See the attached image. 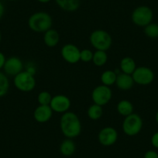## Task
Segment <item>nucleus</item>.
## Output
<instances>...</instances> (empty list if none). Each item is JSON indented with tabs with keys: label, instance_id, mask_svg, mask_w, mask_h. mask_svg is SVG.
Returning a JSON list of instances; mask_svg holds the SVG:
<instances>
[{
	"label": "nucleus",
	"instance_id": "nucleus-19",
	"mask_svg": "<svg viewBox=\"0 0 158 158\" xmlns=\"http://www.w3.org/2000/svg\"><path fill=\"white\" fill-rule=\"evenodd\" d=\"M57 5L68 12H74L78 9L80 6V0H56Z\"/></svg>",
	"mask_w": 158,
	"mask_h": 158
},
{
	"label": "nucleus",
	"instance_id": "nucleus-13",
	"mask_svg": "<svg viewBox=\"0 0 158 158\" xmlns=\"http://www.w3.org/2000/svg\"><path fill=\"white\" fill-rule=\"evenodd\" d=\"M53 112H54L50 106L39 105V106H37L33 112V118L37 123H44L51 119Z\"/></svg>",
	"mask_w": 158,
	"mask_h": 158
},
{
	"label": "nucleus",
	"instance_id": "nucleus-18",
	"mask_svg": "<svg viewBox=\"0 0 158 158\" xmlns=\"http://www.w3.org/2000/svg\"><path fill=\"white\" fill-rule=\"evenodd\" d=\"M116 109L118 114L124 117L128 116L130 114L133 113V106L131 102H130L129 100L123 99L118 102L116 106Z\"/></svg>",
	"mask_w": 158,
	"mask_h": 158
},
{
	"label": "nucleus",
	"instance_id": "nucleus-32",
	"mask_svg": "<svg viewBox=\"0 0 158 158\" xmlns=\"http://www.w3.org/2000/svg\"><path fill=\"white\" fill-rule=\"evenodd\" d=\"M155 119H156V123L158 124V111H157V112H156V115H155Z\"/></svg>",
	"mask_w": 158,
	"mask_h": 158
},
{
	"label": "nucleus",
	"instance_id": "nucleus-28",
	"mask_svg": "<svg viewBox=\"0 0 158 158\" xmlns=\"http://www.w3.org/2000/svg\"><path fill=\"white\" fill-rule=\"evenodd\" d=\"M143 158H158V153L155 150H147L144 153Z\"/></svg>",
	"mask_w": 158,
	"mask_h": 158
},
{
	"label": "nucleus",
	"instance_id": "nucleus-11",
	"mask_svg": "<svg viewBox=\"0 0 158 158\" xmlns=\"http://www.w3.org/2000/svg\"><path fill=\"white\" fill-rule=\"evenodd\" d=\"M50 106L53 112L64 114L71 108V100L64 95H54L52 97Z\"/></svg>",
	"mask_w": 158,
	"mask_h": 158
},
{
	"label": "nucleus",
	"instance_id": "nucleus-23",
	"mask_svg": "<svg viewBox=\"0 0 158 158\" xmlns=\"http://www.w3.org/2000/svg\"><path fill=\"white\" fill-rule=\"evenodd\" d=\"M10 89V81L5 73L0 71V98L3 97L8 92Z\"/></svg>",
	"mask_w": 158,
	"mask_h": 158
},
{
	"label": "nucleus",
	"instance_id": "nucleus-33",
	"mask_svg": "<svg viewBox=\"0 0 158 158\" xmlns=\"http://www.w3.org/2000/svg\"><path fill=\"white\" fill-rule=\"evenodd\" d=\"M2 41V34H1V32H0V43Z\"/></svg>",
	"mask_w": 158,
	"mask_h": 158
},
{
	"label": "nucleus",
	"instance_id": "nucleus-22",
	"mask_svg": "<svg viewBox=\"0 0 158 158\" xmlns=\"http://www.w3.org/2000/svg\"><path fill=\"white\" fill-rule=\"evenodd\" d=\"M108 60V55L106 51H96L93 54L92 62L97 67L104 66Z\"/></svg>",
	"mask_w": 158,
	"mask_h": 158
},
{
	"label": "nucleus",
	"instance_id": "nucleus-16",
	"mask_svg": "<svg viewBox=\"0 0 158 158\" xmlns=\"http://www.w3.org/2000/svg\"><path fill=\"white\" fill-rule=\"evenodd\" d=\"M76 150V145L72 139L67 138L62 141L60 145V152L65 156H71L74 153Z\"/></svg>",
	"mask_w": 158,
	"mask_h": 158
},
{
	"label": "nucleus",
	"instance_id": "nucleus-34",
	"mask_svg": "<svg viewBox=\"0 0 158 158\" xmlns=\"http://www.w3.org/2000/svg\"><path fill=\"white\" fill-rule=\"evenodd\" d=\"M10 1H16V0H10Z\"/></svg>",
	"mask_w": 158,
	"mask_h": 158
},
{
	"label": "nucleus",
	"instance_id": "nucleus-14",
	"mask_svg": "<svg viewBox=\"0 0 158 158\" xmlns=\"http://www.w3.org/2000/svg\"><path fill=\"white\" fill-rule=\"evenodd\" d=\"M134 83L132 74H125V73H123L121 71L119 74H117L115 85H116L117 88L120 90L127 91L132 89Z\"/></svg>",
	"mask_w": 158,
	"mask_h": 158
},
{
	"label": "nucleus",
	"instance_id": "nucleus-21",
	"mask_svg": "<svg viewBox=\"0 0 158 158\" xmlns=\"http://www.w3.org/2000/svg\"><path fill=\"white\" fill-rule=\"evenodd\" d=\"M87 115L92 120H98L103 115L102 106L96 104L92 105L88 109Z\"/></svg>",
	"mask_w": 158,
	"mask_h": 158
},
{
	"label": "nucleus",
	"instance_id": "nucleus-29",
	"mask_svg": "<svg viewBox=\"0 0 158 158\" xmlns=\"http://www.w3.org/2000/svg\"><path fill=\"white\" fill-rule=\"evenodd\" d=\"M6 60V58L4 54L0 51V70L3 68L4 64H5Z\"/></svg>",
	"mask_w": 158,
	"mask_h": 158
},
{
	"label": "nucleus",
	"instance_id": "nucleus-27",
	"mask_svg": "<svg viewBox=\"0 0 158 158\" xmlns=\"http://www.w3.org/2000/svg\"><path fill=\"white\" fill-rule=\"evenodd\" d=\"M150 142H151L152 146L155 147L156 149H158V131L153 133L150 139Z\"/></svg>",
	"mask_w": 158,
	"mask_h": 158
},
{
	"label": "nucleus",
	"instance_id": "nucleus-10",
	"mask_svg": "<svg viewBox=\"0 0 158 158\" xmlns=\"http://www.w3.org/2000/svg\"><path fill=\"white\" fill-rule=\"evenodd\" d=\"M98 142L104 147H110L116 143L118 132L112 127H106L102 129L98 135Z\"/></svg>",
	"mask_w": 158,
	"mask_h": 158
},
{
	"label": "nucleus",
	"instance_id": "nucleus-26",
	"mask_svg": "<svg viewBox=\"0 0 158 158\" xmlns=\"http://www.w3.org/2000/svg\"><path fill=\"white\" fill-rule=\"evenodd\" d=\"M93 54L94 53L89 49L81 50V54H80V60L85 62V63H89V62L92 61Z\"/></svg>",
	"mask_w": 158,
	"mask_h": 158
},
{
	"label": "nucleus",
	"instance_id": "nucleus-24",
	"mask_svg": "<svg viewBox=\"0 0 158 158\" xmlns=\"http://www.w3.org/2000/svg\"><path fill=\"white\" fill-rule=\"evenodd\" d=\"M146 36L151 39H156L158 38V24L151 23L144 27L143 30Z\"/></svg>",
	"mask_w": 158,
	"mask_h": 158
},
{
	"label": "nucleus",
	"instance_id": "nucleus-20",
	"mask_svg": "<svg viewBox=\"0 0 158 158\" xmlns=\"http://www.w3.org/2000/svg\"><path fill=\"white\" fill-rule=\"evenodd\" d=\"M117 74L114 71H111V70H106V71H103L102 74H101V81L102 85L106 86L113 85L115 84V81H116Z\"/></svg>",
	"mask_w": 158,
	"mask_h": 158
},
{
	"label": "nucleus",
	"instance_id": "nucleus-8",
	"mask_svg": "<svg viewBox=\"0 0 158 158\" xmlns=\"http://www.w3.org/2000/svg\"><path fill=\"white\" fill-rule=\"evenodd\" d=\"M132 77L136 84L139 85H148L154 80V73L147 67H136V70L132 74Z\"/></svg>",
	"mask_w": 158,
	"mask_h": 158
},
{
	"label": "nucleus",
	"instance_id": "nucleus-12",
	"mask_svg": "<svg viewBox=\"0 0 158 158\" xmlns=\"http://www.w3.org/2000/svg\"><path fill=\"white\" fill-rule=\"evenodd\" d=\"M23 63L22 60L17 57H9L6 60L5 64L2 69L6 75L15 77L19 73L23 71Z\"/></svg>",
	"mask_w": 158,
	"mask_h": 158
},
{
	"label": "nucleus",
	"instance_id": "nucleus-6",
	"mask_svg": "<svg viewBox=\"0 0 158 158\" xmlns=\"http://www.w3.org/2000/svg\"><path fill=\"white\" fill-rule=\"evenodd\" d=\"M153 13L151 9L146 6H141L133 10L132 13V21L135 25L140 27H145L151 23Z\"/></svg>",
	"mask_w": 158,
	"mask_h": 158
},
{
	"label": "nucleus",
	"instance_id": "nucleus-31",
	"mask_svg": "<svg viewBox=\"0 0 158 158\" xmlns=\"http://www.w3.org/2000/svg\"><path fill=\"white\" fill-rule=\"evenodd\" d=\"M37 1H39L40 2H42V3H46V2H50L51 0H37Z\"/></svg>",
	"mask_w": 158,
	"mask_h": 158
},
{
	"label": "nucleus",
	"instance_id": "nucleus-30",
	"mask_svg": "<svg viewBox=\"0 0 158 158\" xmlns=\"http://www.w3.org/2000/svg\"><path fill=\"white\" fill-rule=\"evenodd\" d=\"M4 13H5V8H4L2 2H0V19H2V16H3Z\"/></svg>",
	"mask_w": 158,
	"mask_h": 158
},
{
	"label": "nucleus",
	"instance_id": "nucleus-3",
	"mask_svg": "<svg viewBox=\"0 0 158 158\" xmlns=\"http://www.w3.org/2000/svg\"><path fill=\"white\" fill-rule=\"evenodd\" d=\"M89 41L96 51H106L111 48L112 39L111 35L104 30H95L90 34Z\"/></svg>",
	"mask_w": 158,
	"mask_h": 158
},
{
	"label": "nucleus",
	"instance_id": "nucleus-1",
	"mask_svg": "<svg viewBox=\"0 0 158 158\" xmlns=\"http://www.w3.org/2000/svg\"><path fill=\"white\" fill-rule=\"evenodd\" d=\"M60 127L66 138L74 139L81 134V123L77 114L68 111L62 115L60 119Z\"/></svg>",
	"mask_w": 158,
	"mask_h": 158
},
{
	"label": "nucleus",
	"instance_id": "nucleus-5",
	"mask_svg": "<svg viewBox=\"0 0 158 158\" xmlns=\"http://www.w3.org/2000/svg\"><path fill=\"white\" fill-rule=\"evenodd\" d=\"M143 119L139 115L132 113L126 116L123 123V130L129 136H134L139 134L143 128Z\"/></svg>",
	"mask_w": 158,
	"mask_h": 158
},
{
	"label": "nucleus",
	"instance_id": "nucleus-17",
	"mask_svg": "<svg viewBox=\"0 0 158 158\" xmlns=\"http://www.w3.org/2000/svg\"><path fill=\"white\" fill-rule=\"evenodd\" d=\"M120 71L123 73L128 74H132L136 70V64L135 60L130 57H125L121 60L119 64Z\"/></svg>",
	"mask_w": 158,
	"mask_h": 158
},
{
	"label": "nucleus",
	"instance_id": "nucleus-9",
	"mask_svg": "<svg viewBox=\"0 0 158 158\" xmlns=\"http://www.w3.org/2000/svg\"><path fill=\"white\" fill-rule=\"evenodd\" d=\"M81 51L76 45L72 44H67L64 45L60 51L61 57L67 63L74 64L80 61Z\"/></svg>",
	"mask_w": 158,
	"mask_h": 158
},
{
	"label": "nucleus",
	"instance_id": "nucleus-4",
	"mask_svg": "<svg viewBox=\"0 0 158 158\" xmlns=\"http://www.w3.org/2000/svg\"><path fill=\"white\" fill-rule=\"evenodd\" d=\"M13 84L18 90L23 92H30L35 89L36 81L34 74L28 71H23L15 76Z\"/></svg>",
	"mask_w": 158,
	"mask_h": 158
},
{
	"label": "nucleus",
	"instance_id": "nucleus-2",
	"mask_svg": "<svg viewBox=\"0 0 158 158\" xmlns=\"http://www.w3.org/2000/svg\"><path fill=\"white\" fill-rule=\"evenodd\" d=\"M52 18L45 12L33 13L28 19V26L30 30L36 33H45L52 27Z\"/></svg>",
	"mask_w": 158,
	"mask_h": 158
},
{
	"label": "nucleus",
	"instance_id": "nucleus-25",
	"mask_svg": "<svg viewBox=\"0 0 158 158\" xmlns=\"http://www.w3.org/2000/svg\"><path fill=\"white\" fill-rule=\"evenodd\" d=\"M52 97L50 92L47 91H42L38 94L37 102L39 105H41V106H50Z\"/></svg>",
	"mask_w": 158,
	"mask_h": 158
},
{
	"label": "nucleus",
	"instance_id": "nucleus-7",
	"mask_svg": "<svg viewBox=\"0 0 158 158\" xmlns=\"http://www.w3.org/2000/svg\"><path fill=\"white\" fill-rule=\"evenodd\" d=\"M112 97V92L110 87L101 85L93 89L92 92V99L94 104L98 106H106L110 102Z\"/></svg>",
	"mask_w": 158,
	"mask_h": 158
},
{
	"label": "nucleus",
	"instance_id": "nucleus-15",
	"mask_svg": "<svg viewBox=\"0 0 158 158\" xmlns=\"http://www.w3.org/2000/svg\"><path fill=\"white\" fill-rule=\"evenodd\" d=\"M60 35L58 32L54 29H50L44 35V42L48 48H54L59 44Z\"/></svg>",
	"mask_w": 158,
	"mask_h": 158
}]
</instances>
